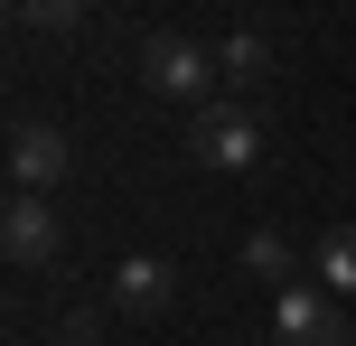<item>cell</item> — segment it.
Segmentation results:
<instances>
[{
  "mask_svg": "<svg viewBox=\"0 0 356 346\" xmlns=\"http://www.w3.org/2000/svg\"><path fill=\"white\" fill-rule=\"evenodd\" d=\"M188 150L207 168H225V178H244V168H263V122H253L244 103H207L188 122Z\"/></svg>",
  "mask_w": 356,
  "mask_h": 346,
  "instance_id": "1",
  "label": "cell"
},
{
  "mask_svg": "<svg viewBox=\"0 0 356 346\" xmlns=\"http://www.w3.org/2000/svg\"><path fill=\"white\" fill-rule=\"evenodd\" d=\"M272 337L282 346H347V300L291 281V291H272Z\"/></svg>",
  "mask_w": 356,
  "mask_h": 346,
  "instance_id": "2",
  "label": "cell"
},
{
  "mask_svg": "<svg viewBox=\"0 0 356 346\" xmlns=\"http://www.w3.org/2000/svg\"><path fill=\"white\" fill-rule=\"evenodd\" d=\"M141 85L150 94H169V103H207V85H216V56L207 47H197V37H150V47H141Z\"/></svg>",
  "mask_w": 356,
  "mask_h": 346,
  "instance_id": "3",
  "label": "cell"
},
{
  "mask_svg": "<svg viewBox=\"0 0 356 346\" xmlns=\"http://www.w3.org/2000/svg\"><path fill=\"white\" fill-rule=\"evenodd\" d=\"M66 159H75V150H66L56 122H19L10 131V187H29V197H47V187L66 178Z\"/></svg>",
  "mask_w": 356,
  "mask_h": 346,
  "instance_id": "4",
  "label": "cell"
},
{
  "mask_svg": "<svg viewBox=\"0 0 356 346\" xmlns=\"http://www.w3.org/2000/svg\"><path fill=\"white\" fill-rule=\"evenodd\" d=\"M0 243H10V262H47V253H56V206H47V197H29V187H10Z\"/></svg>",
  "mask_w": 356,
  "mask_h": 346,
  "instance_id": "5",
  "label": "cell"
},
{
  "mask_svg": "<svg viewBox=\"0 0 356 346\" xmlns=\"http://www.w3.org/2000/svg\"><path fill=\"white\" fill-rule=\"evenodd\" d=\"M113 300H122L131 318H160L169 300H178V272L160 253H122V272H113Z\"/></svg>",
  "mask_w": 356,
  "mask_h": 346,
  "instance_id": "6",
  "label": "cell"
},
{
  "mask_svg": "<svg viewBox=\"0 0 356 346\" xmlns=\"http://www.w3.org/2000/svg\"><path fill=\"white\" fill-rule=\"evenodd\" d=\"M272 75V37H253V28H234L225 47H216V85H234V94H253Z\"/></svg>",
  "mask_w": 356,
  "mask_h": 346,
  "instance_id": "7",
  "label": "cell"
},
{
  "mask_svg": "<svg viewBox=\"0 0 356 346\" xmlns=\"http://www.w3.org/2000/svg\"><path fill=\"white\" fill-rule=\"evenodd\" d=\"M291 262H300V253H291V243L272 234V225H253V234H244V272H253V281H272V291H291Z\"/></svg>",
  "mask_w": 356,
  "mask_h": 346,
  "instance_id": "8",
  "label": "cell"
},
{
  "mask_svg": "<svg viewBox=\"0 0 356 346\" xmlns=\"http://www.w3.org/2000/svg\"><path fill=\"white\" fill-rule=\"evenodd\" d=\"M319 291H338V300L356 291V225H338V234L319 243Z\"/></svg>",
  "mask_w": 356,
  "mask_h": 346,
  "instance_id": "9",
  "label": "cell"
},
{
  "mask_svg": "<svg viewBox=\"0 0 356 346\" xmlns=\"http://www.w3.org/2000/svg\"><path fill=\"white\" fill-rule=\"evenodd\" d=\"M19 19H29V28H85V0H19Z\"/></svg>",
  "mask_w": 356,
  "mask_h": 346,
  "instance_id": "10",
  "label": "cell"
},
{
  "mask_svg": "<svg viewBox=\"0 0 356 346\" xmlns=\"http://www.w3.org/2000/svg\"><path fill=\"white\" fill-rule=\"evenodd\" d=\"M56 346H75V337H56Z\"/></svg>",
  "mask_w": 356,
  "mask_h": 346,
  "instance_id": "11",
  "label": "cell"
}]
</instances>
